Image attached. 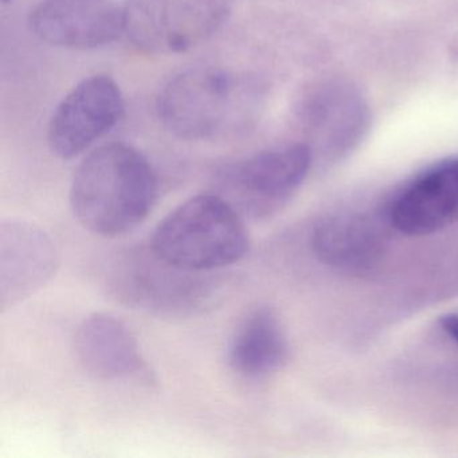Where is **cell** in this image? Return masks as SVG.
<instances>
[{
  "label": "cell",
  "instance_id": "cell-1",
  "mask_svg": "<svg viewBox=\"0 0 458 458\" xmlns=\"http://www.w3.org/2000/svg\"><path fill=\"white\" fill-rule=\"evenodd\" d=\"M157 179L133 147L106 144L88 155L74 174L71 206L93 234L114 238L143 224L154 208Z\"/></svg>",
  "mask_w": 458,
  "mask_h": 458
},
{
  "label": "cell",
  "instance_id": "cell-2",
  "mask_svg": "<svg viewBox=\"0 0 458 458\" xmlns=\"http://www.w3.org/2000/svg\"><path fill=\"white\" fill-rule=\"evenodd\" d=\"M267 85L250 73L195 68L171 80L157 98L163 125L184 140H213L254 124Z\"/></svg>",
  "mask_w": 458,
  "mask_h": 458
},
{
  "label": "cell",
  "instance_id": "cell-3",
  "mask_svg": "<svg viewBox=\"0 0 458 458\" xmlns=\"http://www.w3.org/2000/svg\"><path fill=\"white\" fill-rule=\"evenodd\" d=\"M249 248L250 238L237 208L222 195L202 194L160 222L151 250L173 267L203 273L241 261Z\"/></svg>",
  "mask_w": 458,
  "mask_h": 458
},
{
  "label": "cell",
  "instance_id": "cell-4",
  "mask_svg": "<svg viewBox=\"0 0 458 458\" xmlns=\"http://www.w3.org/2000/svg\"><path fill=\"white\" fill-rule=\"evenodd\" d=\"M232 6L233 0H130L125 34L143 52H187L219 30Z\"/></svg>",
  "mask_w": 458,
  "mask_h": 458
},
{
  "label": "cell",
  "instance_id": "cell-5",
  "mask_svg": "<svg viewBox=\"0 0 458 458\" xmlns=\"http://www.w3.org/2000/svg\"><path fill=\"white\" fill-rule=\"evenodd\" d=\"M299 120L307 132L313 163L324 167L347 159L371 125L369 104L358 88L343 80L318 82L302 96Z\"/></svg>",
  "mask_w": 458,
  "mask_h": 458
},
{
  "label": "cell",
  "instance_id": "cell-6",
  "mask_svg": "<svg viewBox=\"0 0 458 458\" xmlns=\"http://www.w3.org/2000/svg\"><path fill=\"white\" fill-rule=\"evenodd\" d=\"M312 165L307 143L286 144L230 165L222 182L241 208L253 216H269L293 198Z\"/></svg>",
  "mask_w": 458,
  "mask_h": 458
},
{
  "label": "cell",
  "instance_id": "cell-7",
  "mask_svg": "<svg viewBox=\"0 0 458 458\" xmlns=\"http://www.w3.org/2000/svg\"><path fill=\"white\" fill-rule=\"evenodd\" d=\"M124 98L108 76H92L76 85L55 108L50 120L53 154L72 159L103 138L122 119Z\"/></svg>",
  "mask_w": 458,
  "mask_h": 458
},
{
  "label": "cell",
  "instance_id": "cell-8",
  "mask_svg": "<svg viewBox=\"0 0 458 458\" xmlns=\"http://www.w3.org/2000/svg\"><path fill=\"white\" fill-rule=\"evenodd\" d=\"M151 256L132 254L119 264L114 289L120 299L141 310L159 313H182L199 310L210 301L213 285L199 277Z\"/></svg>",
  "mask_w": 458,
  "mask_h": 458
},
{
  "label": "cell",
  "instance_id": "cell-9",
  "mask_svg": "<svg viewBox=\"0 0 458 458\" xmlns=\"http://www.w3.org/2000/svg\"><path fill=\"white\" fill-rule=\"evenodd\" d=\"M391 227L410 237H423L458 222V157L428 165L388 200Z\"/></svg>",
  "mask_w": 458,
  "mask_h": 458
},
{
  "label": "cell",
  "instance_id": "cell-10",
  "mask_svg": "<svg viewBox=\"0 0 458 458\" xmlns=\"http://www.w3.org/2000/svg\"><path fill=\"white\" fill-rule=\"evenodd\" d=\"M29 26L52 47L93 50L125 33V15L112 0H41L31 10Z\"/></svg>",
  "mask_w": 458,
  "mask_h": 458
},
{
  "label": "cell",
  "instance_id": "cell-11",
  "mask_svg": "<svg viewBox=\"0 0 458 458\" xmlns=\"http://www.w3.org/2000/svg\"><path fill=\"white\" fill-rule=\"evenodd\" d=\"M57 253L50 238L25 221H4L0 227L2 308L20 302L52 278Z\"/></svg>",
  "mask_w": 458,
  "mask_h": 458
},
{
  "label": "cell",
  "instance_id": "cell-12",
  "mask_svg": "<svg viewBox=\"0 0 458 458\" xmlns=\"http://www.w3.org/2000/svg\"><path fill=\"white\" fill-rule=\"evenodd\" d=\"M74 351L81 366L98 379H131L147 369L135 335L108 313H95L80 324Z\"/></svg>",
  "mask_w": 458,
  "mask_h": 458
},
{
  "label": "cell",
  "instance_id": "cell-13",
  "mask_svg": "<svg viewBox=\"0 0 458 458\" xmlns=\"http://www.w3.org/2000/svg\"><path fill=\"white\" fill-rule=\"evenodd\" d=\"M316 256L335 269L361 275L374 269L385 253V232L364 213L326 216L312 234Z\"/></svg>",
  "mask_w": 458,
  "mask_h": 458
},
{
  "label": "cell",
  "instance_id": "cell-14",
  "mask_svg": "<svg viewBox=\"0 0 458 458\" xmlns=\"http://www.w3.org/2000/svg\"><path fill=\"white\" fill-rule=\"evenodd\" d=\"M289 342L277 313L257 308L241 324L229 345L230 367L249 379H261L283 369L289 359Z\"/></svg>",
  "mask_w": 458,
  "mask_h": 458
},
{
  "label": "cell",
  "instance_id": "cell-15",
  "mask_svg": "<svg viewBox=\"0 0 458 458\" xmlns=\"http://www.w3.org/2000/svg\"><path fill=\"white\" fill-rule=\"evenodd\" d=\"M439 326L447 336L458 343V315L449 313V315L442 316L439 318Z\"/></svg>",
  "mask_w": 458,
  "mask_h": 458
},
{
  "label": "cell",
  "instance_id": "cell-16",
  "mask_svg": "<svg viewBox=\"0 0 458 458\" xmlns=\"http://www.w3.org/2000/svg\"><path fill=\"white\" fill-rule=\"evenodd\" d=\"M10 0H2V4H9Z\"/></svg>",
  "mask_w": 458,
  "mask_h": 458
}]
</instances>
